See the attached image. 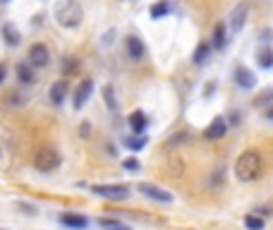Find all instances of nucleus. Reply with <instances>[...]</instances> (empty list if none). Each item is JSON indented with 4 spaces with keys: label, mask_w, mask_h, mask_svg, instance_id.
I'll list each match as a JSON object with an SVG mask.
<instances>
[{
    "label": "nucleus",
    "mask_w": 273,
    "mask_h": 230,
    "mask_svg": "<svg viewBox=\"0 0 273 230\" xmlns=\"http://www.w3.org/2000/svg\"><path fill=\"white\" fill-rule=\"evenodd\" d=\"M259 175H261V153L254 151V149L242 151L235 161V177L240 182H251Z\"/></svg>",
    "instance_id": "obj_1"
},
{
    "label": "nucleus",
    "mask_w": 273,
    "mask_h": 230,
    "mask_svg": "<svg viewBox=\"0 0 273 230\" xmlns=\"http://www.w3.org/2000/svg\"><path fill=\"white\" fill-rule=\"evenodd\" d=\"M55 20L65 29H75L84 20V10H82V5L77 0H60L58 8H55Z\"/></svg>",
    "instance_id": "obj_2"
},
{
    "label": "nucleus",
    "mask_w": 273,
    "mask_h": 230,
    "mask_svg": "<svg viewBox=\"0 0 273 230\" xmlns=\"http://www.w3.org/2000/svg\"><path fill=\"white\" fill-rule=\"evenodd\" d=\"M58 165H60V153L55 149H39L34 153V168L39 173H51Z\"/></svg>",
    "instance_id": "obj_3"
},
{
    "label": "nucleus",
    "mask_w": 273,
    "mask_h": 230,
    "mask_svg": "<svg viewBox=\"0 0 273 230\" xmlns=\"http://www.w3.org/2000/svg\"><path fill=\"white\" fill-rule=\"evenodd\" d=\"M91 192L103 199H113V201H125L130 197V187L127 185H94Z\"/></svg>",
    "instance_id": "obj_4"
},
{
    "label": "nucleus",
    "mask_w": 273,
    "mask_h": 230,
    "mask_svg": "<svg viewBox=\"0 0 273 230\" xmlns=\"http://www.w3.org/2000/svg\"><path fill=\"white\" fill-rule=\"evenodd\" d=\"M139 192H142L144 197L153 199V201H163V204H170L173 201V194L168 192V189H163V187H156L151 185V182H139V187H137Z\"/></svg>",
    "instance_id": "obj_5"
},
{
    "label": "nucleus",
    "mask_w": 273,
    "mask_h": 230,
    "mask_svg": "<svg viewBox=\"0 0 273 230\" xmlns=\"http://www.w3.org/2000/svg\"><path fill=\"white\" fill-rule=\"evenodd\" d=\"M91 94H94V82H91V79H84V82H79V87H77L75 96H72V106H75V110L84 108V103L91 99Z\"/></svg>",
    "instance_id": "obj_6"
},
{
    "label": "nucleus",
    "mask_w": 273,
    "mask_h": 230,
    "mask_svg": "<svg viewBox=\"0 0 273 230\" xmlns=\"http://www.w3.org/2000/svg\"><path fill=\"white\" fill-rule=\"evenodd\" d=\"M29 63L34 67H46L51 63V53H48V48L44 44H34L29 48Z\"/></svg>",
    "instance_id": "obj_7"
},
{
    "label": "nucleus",
    "mask_w": 273,
    "mask_h": 230,
    "mask_svg": "<svg viewBox=\"0 0 273 230\" xmlns=\"http://www.w3.org/2000/svg\"><path fill=\"white\" fill-rule=\"evenodd\" d=\"M247 15H249V3H240L232 10V15H230V29L232 32H240L242 27H244V22H247Z\"/></svg>",
    "instance_id": "obj_8"
},
{
    "label": "nucleus",
    "mask_w": 273,
    "mask_h": 230,
    "mask_svg": "<svg viewBox=\"0 0 273 230\" xmlns=\"http://www.w3.org/2000/svg\"><path fill=\"white\" fill-rule=\"evenodd\" d=\"M125 48H127V55H130L132 60H142L144 53H146L142 39H137V36H127L125 39Z\"/></svg>",
    "instance_id": "obj_9"
},
{
    "label": "nucleus",
    "mask_w": 273,
    "mask_h": 230,
    "mask_svg": "<svg viewBox=\"0 0 273 230\" xmlns=\"http://www.w3.org/2000/svg\"><path fill=\"white\" fill-rule=\"evenodd\" d=\"M60 223L70 230H84L89 225V218L79 216V213H63V216H60Z\"/></svg>",
    "instance_id": "obj_10"
},
{
    "label": "nucleus",
    "mask_w": 273,
    "mask_h": 230,
    "mask_svg": "<svg viewBox=\"0 0 273 230\" xmlns=\"http://www.w3.org/2000/svg\"><path fill=\"white\" fill-rule=\"evenodd\" d=\"M235 82H237V87H242V89H251L256 84V77H254L251 70L240 65V67H235Z\"/></svg>",
    "instance_id": "obj_11"
},
{
    "label": "nucleus",
    "mask_w": 273,
    "mask_h": 230,
    "mask_svg": "<svg viewBox=\"0 0 273 230\" xmlns=\"http://www.w3.org/2000/svg\"><path fill=\"white\" fill-rule=\"evenodd\" d=\"M225 130H228V122L223 120V118H216V120L204 130V137H206V139H220V137L225 134Z\"/></svg>",
    "instance_id": "obj_12"
},
{
    "label": "nucleus",
    "mask_w": 273,
    "mask_h": 230,
    "mask_svg": "<svg viewBox=\"0 0 273 230\" xmlns=\"http://www.w3.org/2000/svg\"><path fill=\"white\" fill-rule=\"evenodd\" d=\"M67 82L65 79H58V82H55L53 87H51V101H53L55 106H60V103H63V101H65V96H67Z\"/></svg>",
    "instance_id": "obj_13"
},
{
    "label": "nucleus",
    "mask_w": 273,
    "mask_h": 230,
    "mask_svg": "<svg viewBox=\"0 0 273 230\" xmlns=\"http://www.w3.org/2000/svg\"><path fill=\"white\" fill-rule=\"evenodd\" d=\"M130 127L134 134H144V130H146V115L142 110H134L130 115Z\"/></svg>",
    "instance_id": "obj_14"
},
{
    "label": "nucleus",
    "mask_w": 273,
    "mask_h": 230,
    "mask_svg": "<svg viewBox=\"0 0 273 230\" xmlns=\"http://www.w3.org/2000/svg\"><path fill=\"white\" fill-rule=\"evenodd\" d=\"M3 39H5V44L8 46H20V41H22L20 32H17L12 24H5V27H3Z\"/></svg>",
    "instance_id": "obj_15"
},
{
    "label": "nucleus",
    "mask_w": 273,
    "mask_h": 230,
    "mask_svg": "<svg viewBox=\"0 0 273 230\" xmlns=\"http://www.w3.org/2000/svg\"><path fill=\"white\" fill-rule=\"evenodd\" d=\"M208 55H211V46H208V44H199V48L194 51V65H206Z\"/></svg>",
    "instance_id": "obj_16"
},
{
    "label": "nucleus",
    "mask_w": 273,
    "mask_h": 230,
    "mask_svg": "<svg viewBox=\"0 0 273 230\" xmlns=\"http://www.w3.org/2000/svg\"><path fill=\"white\" fill-rule=\"evenodd\" d=\"M17 79L22 82V84H32L34 82V72H32V63L29 65H17Z\"/></svg>",
    "instance_id": "obj_17"
},
{
    "label": "nucleus",
    "mask_w": 273,
    "mask_h": 230,
    "mask_svg": "<svg viewBox=\"0 0 273 230\" xmlns=\"http://www.w3.org/2000/svg\"><path fill=\"white\" fill-rule=\"evenodd\" d=\"M256 60H259V65H261L263 70H271L273 67V51L271 48H261V51L256 53Z\"/></svg>",
    "instance_id": "obj_18"
},
{
    "label": "nucleus",
    "mask_w": 273,
    "mask_h": 230,
    "mask_svg": "<svg viewBox=\"0 0 273 230\" xmlns=\"http://www.w3.org/2000/svg\"><path fill=\"white\" fill-rule=\"evenodd\" d=\"M125 146L132 149V151H139V149L146 146V137H142V134H137V137H127V139H125Z\"/></svg>",
    "instance_id": "obj_19"
},
{
    "label": "nucleus",
    "mask_w": 273,
    "mask_h": 230,
    "mask_svg": "<svg viewBox=\"0 0 273 230\" xmlns=\"http://www.w3.org/2000/svg\"><path fill=\"white\" fill-rule=\"evenodd\" d=\"M225 44H228V39H225V27L218 24L216 32H213V46H216V48H223Z\"/></svg>",
    "instance_id": "obj_20"
},
{
    "label": "nucleus",
    "mask_w": 273,
    "mask_h": 230,
    "mask_svg": "<svg viewBox=\"0 0 273 230\" xmlns=\"http://www.w3.org/2000/svg\"><path fill=\"white\" fill-rule=\"evenodd\" d=\"M103 99H106V103H108V108H110V110H118L115 91H113V87H110V84H106V87H103Z\"/></svg>",
    "instance_id": "obj_21"
},
{
    "label": "nucleus",
    "mask_w": 273,
    "mask_h": 230,
    "mask_svg": "<svg viewBox=\"0 0 273 230\" xmlns=\"http://www.w3.org/2000/svg\"><path fill=\"white\" fill-rule=\"evenodd\" d=\"M168 12H170V5H168V3H156V5L151 8V17L153 20H161V17H165Z\"/></svg>",
    "instance_id": "obj_22"
},
{
    "label": "nucleus",
    "mask_w": 273,
    "mask_h": 230,
    "mask_svg": "<svg viewBox=\"0 0 273 230\" xmlns=\"http://www.w3.org/2000/svg\"><path fill=\"white\" fill-rule=\"evenodd\" d=\"M244 225H247V230H263V220L259 218V216H254V213H251V216L244 218Z\"/></svg>",
    "instance_id": "obj_23"
},
{
    "label": "nucleus",
    "mask_w": 273,
    "mask_h": 230,
    "mask_svg": "<svg viewBox=\"0 0 273 230\" xmlns=\"http://www.w3.org/2000/svg\"><path fill=\"white\" fill-rule=\"evenodd\" d=\"M125 168H127V170H137V168H139V163H137L134 158H127V161H125Z\"/></svg>",
    "instance_id": "obj_24"
},
{
    "label": "nucleus",
    "mask_w": 273,
    "mask_h": 230,
    "mask_svg": "<svg viewBox=\"0 0 273 230\" xmlns=\"http://www.w3.org/2000/svg\"><path fill=\"white\" fill-rule=\"evenodd\" d=\"M5 79V65H0V82Z\"/></svg>",
    "instance_id": "obj_25"
},
{
    "label": "nucleus",
    "mask_w": 273,
    "mask_h": 230,
    "mask_svg": "<svg viewBox=\"0 0 273 230\" xmlns=\"http://www.w3.org/2000/svg\"><path fill=\"white\" fill-rule=\"evenodd\" d=\"M110 230H130V228H125V225H120V223H118V225H113Z\"/></svg>",
    "instance_id": "obj_26"
},
{
    "label": "nucleus",
    "mask_w": 273,
    "mask_h": 230,
    "mask_svg": "<svg viewBox=\"0 0 273 230\" xmlns=\"http://www.w3.org/2000/svg\"><path fill=\"white\" fill-rule=\"evenodd\" d=\"M266 118H268V120H273V106L268 108V113H266Z\"/></svg>",
    "instance_id": "obj_27"
},
{
    "label": "nucleus",
    "mask_w": 273,
    "mask_h": 230,
    "mask_svg": "<svg viewBox=\"0 0 273 230\" xmlns=\"http://www.w3.org/2000/svg\"><path fill=\"white\" fill-rule=\"evenodd\" d=\"M0 158H3V146H0Z\"/></svg>",
    "instance_id": "obj_28"
},
{
    "label": "nucleus",
    "mask_w": 273,
    "mask_h": 230,
    "mask_svg": "<svg viewBox=\"0 0 273 230\" xmlns=\"http://www.w3.org/2000/svg\"><path fill=\"white\" fill-rule=\"evenodd\" d=\"M0 3H10V0H0Z\"/></svg>",
    "instance_id": "obj_29"
}]
</instances>
